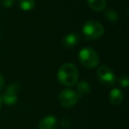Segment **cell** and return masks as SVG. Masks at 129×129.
I'll list each match as a JSON object with an SVG mask.
<instances>
[{
	"instance_id": "obj_1",
	"label": "cell",
	"mask_w": 129,
	"mask_h": 129,
	"mask_svg": "<svg viewBox=\"0 0 129 129\" xmlns=\"http://www.w3.org/2000/svg\"><path fill=\"white\" fill-rule=\"evenodd\" d=\"M79 72L74 64H64L57 72V81L64 86L72 87L77 83Z\"/></svg>"
},
{
	"instance_id": "obj_2",
	"label": "cell",
	"mask_w": 129,
	"mask_h": 129,
	"mask_svg": "<svg viewBox=\"0 0 129 129\" xmlns=\"http://www.w3.org/2000/svg\"><path fill=\"white\" fill-rule=\"evenodd\" d=\"M79 60L83 67L93 69L98 66L99 57L97 52L91 47H85L79 52Z\"/></svg>"
},
{
	"instance_id": "obj_3",
	"label": "cell",
	"mask_w": 129,
	"mask_h": 129,
	"mask_svg": "<svg viewBox=\"0 0 129 129\" xmlns=\"http://www.w3.org/2000/svg\"><path fill=\"white\" fill-rule=\"evenodd\" d=\"M104 26L100 22L95 21V20H88L82 27V34L87 39H98L104 35Z\"/></svg>"
},
{
	"instance_id": "obj_4",
	"label": "cell",
	"mask_w": 129,
	"mask_h": 129,
	"mask_svg": "<svg viewBox=\"0 0 129 129\" xmlns=\"http://www.w3.org/2000/svg\"><path fill=\"white\" fill-rule=\"evenodd\" d=\"M98 81L104 87H112L116 82V74L112 69L106 66H101L96 71Z\"/></svg>"
},
{
	"instance_id": "obj_5",
	"label": "cell",
	"mask_w": 129,
	"mask_h": 129,
	"mask_svg": "<svg viewBox=\"0 0 129 129\" xmlns=\"http://www.w3.org/2000/svg\"><path fill=\"white\" fill-rule=\"evenodd\" d=\"M79 95L77 92L72 89H64L58 95V102L63 107L71 108L77 104L79 100Z\"/></svg>"
},
{
	"instance_id": "obj_6",
	"label": "cell",
	"mask_w": 129,
	"mask_h": 129,
	"mask_svg": "<svg viewBox=\"0 0 129 129\" xmlns=\"http://www.w3.org/2000/svg\"><path fill=\"white\" fill-rule=\"evenodd\" d=\"M20 90V86L18 83H12L10 86L7 87L6 91L2 95V101L6 105H13L18 100V93Z\"/></svg>"
},
{
	"instance_id": "obj_7",
	"label": "cell",
	"mask_w": 129,
	"mask_h": 129,
	"mask_svg": "<svg viewBox=\"0 0 129 129\" xmlns=\"http://www.w3.org/2000/svg\"><path fill=\"white\" fill-rule=\"evenodd\" d=\"M57 120L52 115H48V116L43 118L38 125L39 129H57Z\"/></svg>"
},
{
	"instance_id": "obj_8",
	"label": "cell",
	"mask_w": 129,
	"mask_h": 129,
	"mask_svg": "<svg viewBox=\"0 0 129 129\" xmlns=\"http://www.w3.org/2000/svg\"><path fill=\"white\" fill-rule=\"evenodd\" d=\"M78 43H79V36L76 33H69L62 39L63 45L67 49L74 48L78 44Z\"/></svg>"
},
{
	"instance_id": "obj_9",
	"label": "cell",
	"mask_w": 129,
	"mask_h": 129,
	"mask_svg": "<svg viewBox=\"0 0 129 129\" xmlns=\"http://www.w3.org/2000/svg\"><path fill=\"white\" fill-rule=\"evenodd\" d=\"M124 93L119 88H113L109 94V101L112 105H118L123 102Z\"/></svg>"
},
{
	"instance_id": "obj_10",
	"label": "cell",
	"mask_w": 129,
	"mask_h": 129,
	"mask_svg": "<svg viewBox=\"0 0 129 129\" xmlns=\"http://www.w3.org/2000/svg\"><path fill=\"white\" fill-rule=\"evenodd\" d=\"M76 88H77V94L79 95V97L88 95L90 93V91H91V87H90L89 83L85 81H81L80 82H78Z\"/></svg>"
},
{
	"instance_id": "obj_11",
	"label": "cell",
	"mask_w": 129,
	"mask_h": 129,
	"mask_svg": "<svg viewBox=\"0 0 129 129\" xmlns=\"http://www.w3.org/2000/svg\"><path fill=\"white\" fill-rule=\"evenodd\" d=\"M87 2L88 6L95 12L103 11L106 6V0H87Z\"/></svg>"
},
{
	"instance_id": "obj_12",
	"label": "cell",
	"mask_w": 129,
	"mask_h": 129,
	"mask_svg": "<svg viewBox=\"0 0 129 129\" xmlns=\"http://www.w3.org/2000/svg\"><path fill=\"white\" fill-rule=\"evenodd\" d=\"M35 0H19V6L22 11H30L35 7Z\"/></svg>"
},
{
	"instance_id": "obj_13",
	"label": "cell",
	"mask_w": 129,
	"mask_h": 129,
	"mask_svg": "<svg viewBox=\"0 0 129 129\" xmlns=\"http://www.w3.org/2000/svg\"><path fill=\"white\" fill-rule=\"evenodd\" d=\"M104 17L106 20H108L111 22H117L118 20V14L115 10L108 9L104 12Z\"/></svg>"
},
{
	"instance_id": "obj_14",
	"label": "cell",
	"mask_w": 129,
	"mask_h": 129,
	"mask_svg": "<svg viewBox=\"0 0 129 129\" xmlns=\"http://www.w3.org/2000/svg\"><path fill=\"white\" fill-rule=\"evenodd\" d=\"M14 0H1V4L5 8H11L13 6Z\"/></svg>"
},
{
	"instance_id": "obj_15",
	"label": "cell",
	"mask_w": 129,
	"mask_h": 129,
	"mask_svg": "<svg viewBox=\"0 0 129 129\" xmlns=\"http://www.w3.org/2000/svg\"><path fill=\"white\" fill-rule=\"evenodd\" d=\"M119 84L124 88H126L128 86V77L126 75L121 76V78L119 79Z\"/></svg>"
},
{
	"instance_id": "obj_16",
	"label": "cell",
	"mask_w": 129,
	"mask_h": 129,
	"mask_svg": "<svg viewBox=\"0 0 129 129\" xmlns=\"http://www.w3.org/2000/svg\"><path fill=\"white\" fill-rule=\"evenodd\" d=\"M5 84V79H4V76L2 74H0V90H2L3 87H4Z\"/></svg>"
},
{
	"instance_id": "obj_17",
	"label": "cell",
	"mask_w": 129,
	"mask_h": 129,
	"mask_svg": "<svg viewBox=\"0 0 129 129\" xmlns=\"http://www.w3.org/2000/svg\"><path fill=\"white\" fill-rule=\"evenodd\" d=\"M1 107H2V99L0 97V109H1Z\"/></svg>"
},
{
	"instance_id": "obj_18",
	"label": "cell",
	"mask_w": 129,
	"mask_h": 129,
	"mask_svg": "<svg viewBox=\"0 0 129 129\" xmlns=\"http://www.w3.org/2000/svg\"><path fill=\"white\" fill-rule=\"evenodd\" d=\"M0 35H1V29H0Z\"/></svg>"
}]
</instances>
